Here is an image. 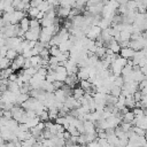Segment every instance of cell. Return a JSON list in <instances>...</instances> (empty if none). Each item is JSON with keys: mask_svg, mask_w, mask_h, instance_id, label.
I'll use <instances>...</instances> for the list:
<instances>
[{"mask_svg": "<svg viewBox=\"0 0 147 147\" xmlns=\"http://www.w3.org/2000/svg\"><path fill=\"white\" fill-rule=\"evenodd\" d=\"M101 32V28L98 26V25H91L90 26V30L87 31V33L85 34V37H87L88 39H95Z\"/></svg>", "mask_w": 147, "mask_h": 147, "instance_id": "6da1fadb", "label": "cell"}, {"mask_svg": "<svg viewBox=\"0 0 147 147\" xmlns=\"http://www.w3.org/2000/svg\"><path fill=\"white\" fill-rule=\"evenodd\" d=\"M133 54H134V51L131 47H124V48L119 49V55L125 59H131L133 56Z\"/></svg>", "mask_w": 147, "mask_h": 147, "instance_id": "7a4b0ae2", "label": "cell"}, {"mask_svg": "<svg viewBox=\"0 0 147 147\" xmlns=\"http://www.w3.org/2000/svg\"><path fill=\"white\" fill-rule=\"evenodd\" d=\"M83 126L85 129V133H90V132H93L95 131V125L92 121H88V119H85L83 122Z\"/></svg>", "mask_w": 147, "mask_h": 147, "instance_id": "3957f363", "label": "cell"}, {"mask_svg": "<svg viewBox=\"0 0 147 147\" xmlns=\"http://www.w3.org/2000/svg\"><path fill=\"white\" fill-rule=\"evenodd\" d=\"M29 21H30L29 16H24V17L18 22L20 28H21L23 31H28V30H29V28H30V25H29Z\"/></svg>", "mask_w": 147, "mask_h": 147, "instance_id": "277c9868", "label": "cell"}, {"mask_svg": "<svg viewBox=\"0 0 147 147\" xmlns=\"http://www.w3.org/2000/svg\"><path fill=\"white\" fill-rule=\"evenodd\" d=\"M134 99H133V96H132V94H129V95H126L125 96V99H124V106L125 107H127L129 109H132L133 107H134Z\"/></svg>", "mask_w": 147, "mask_h": 147, "instance_id": "5b68a950", "label": "cell"}, {"mask_svg": "<svg viewBox=\"0 0 147 147\" xmlns=\"http://www.w3.org/2000/svg\"><path fill=\"white\" fill-rule=\"evenodd\" d=\"M110 24H111V20H110V18L101 17V20H100L99 23H98V26H100L101 30H102V29H106V28L110 26Z\"/></svg>", "mask_w": 147, "mask_h": 147, "instance_id": "8992f818", "label": "cell"}, {"mask_svg": "<svg viewBox=\"0 0 147 147\" xmlns=\"http://www.w3.org/2000/svg\"><path fill=\"white\" fill-rule=\"evenodd\" d=\"M84 94V90L80 87V86H75L74 88H72V96L75 98V99H79L82 95Z\"/></svg>", "mask_w": 147, "mask_h": 147, "instance_id": "52a82bcc", "label": "cell"}, {"mask_svg": "<svg viewBox=\"0 0 147 147\" xmlns=\"http://www.w3.org/2000/svg\"><path fill=\"white\" fill-rule=\"evenodd\" d=\"M39 23H40V26H42V28H45V26H51V25L54 23V20L47 18V17L44 15V17L39 20Z\"/></svg>", "mask_w": 147, "mask_h": 147, "instance_id": "ba28073f", "label": "cell"}, {"mask_svg": "<svg viewBox=\"0 0 147 147\" xmlns=\"http://www.w3.org/2000/svg\"><path fill=\"white\" fill-rule=\"evenodd\" d=\"M108 47L113 51V53H119V49H121V47H119V44L116 41V40H111L110 42H109V45H108Z\"/></svg>", "mask_w": 147, "mask_h": 147, "instance_id": "9c48e42d", "label": "cell"}, {"mask_svg": "<svg viewBox=\"0 0 147 147\" xmlns=\"http://www.w3.org/2000/svg\"><path fill=\"white\" fill-rule=\"evenodd\" d=\"M39 11H40V10H39L37 7H30L29 10L26 11V15H28L30 18H36V16L38 15Z\"/></svg>", "mask_w": 147, "mask_h": 147, "instance_id": "30bf717a", "label": "cell"}, {"mask_svg": "<svg viewBox=\"0 0 147 147\" xmlns=\"http://www.w3.org/2000/svg\"><path fill=\"white\" fill-rule=\"evenodd\" d=\"M134 118V115H133V113H132V110H127L124 115H123V117H122V122H129V123H131V121Z\"/></svg>", "mask_w": 147, "mask_h": 147, "instance_id": "8fae6325", "label": "cell"}, {"mask_svg": "<svg viewBox=\"0 0 147 147\" xmlns=\"http://www.w3.org/2000/svg\"><path fill=\"white\" fill-rule=\"evenodd\" d=\"M146 109H142L140 107H133L132 108V113L134 115V117H139V116H142V115H146Z\"/></svg>", "mask_w": 147, "mask_h": 147, "instance_id": "7c38bea8", "label": "cell"}, {"mask_svg": "<svg viewBox=\"0 0 147 147\" xmlns=\"http://www.w3.org/2000/svg\"><path fill=\"white\" fill-rule=\"evenodd\" d=\"M16 55H17L16 49H14V48H8V49H7V53H6L5 56L11 61V60H14V59L16 57Z\"/></svg>", "mask_w": 147, "mask_h": 147, "instance_id": "4fadbf2b", "label": "cell"}, {"mask_svg": "<svg viewBox=\"0 0 147 147\" xmlns=\"http://www.w3.org/2000/svg\"><path fill=\"white\" fill-rule=\"evenodd\" d=\"M78 84H79V86H80L84 91H87V90L91 88V84H92V83H90L87 79H80Z\"/></svg>", "mask_w": 147, "mask_h": 147, "instance_id": "5bb4252c", "label": "cell"}, {"mask_svg": "<svg viewBox=\"0 0 147 147\" xmlns=\"http://www.w3.org/2000/svg\"><path fill=\"white\" fill-rule=\"evenodd\" d=\"M109 93L114 96H118L121 94V87L119 86H116V85H111V87L109 88Z\"/></svg>", "mask_w": 147, "mask_h": 147, "instance_id": "9a60e30c", "label": "cell"}, {"mask_svg": "<svg viewBox=\"0 0 147 147\" xmlns=\"http://www.w3.org/2000/svg\"><path fill=\"white\" fill-rule=\"evenodd\" d=\"M38 117H39V121H41V122H46V121H48L49 118H48V111H47V108L42 109V110L40 111V114L38 115Z\"/></svg>", "mask_w": 147, "mask_h": 147, "instance_id": "2e32d148", "label": "cell"}, {"mask_svg": "<svg viewBox=\"0 0 147 147\" xmlns=\"http://www.w3.org/2000/svg\"><path fill=\"white\" fill-rule=\"evenodd\" d=\"M130 36H131V32H129V31L125 30V29H123L122 31H119L121 40H130Z\"/></svg>", "mask_w": 147, "mask_h": 147, "instance_id": "e0dca14e", "label": "cell"}, {"mask_svg": "<svg viewBox=\"0 0 147 147\" xmlns=\"http://www.w3.org/2000/svg\"><path fill=\"white\" fill-rule=\"evenodd\" d=\"M48 1L47 0H42L38 6H37V8L40 10V11H44V13H46L47 11V8H48Z\"/></svg>", "mask_w": 147, "mask_h": 147, "instance_id": "ac0fdd59", "label": "cell"}, {"mask_svg": "<svg viewBox=\"0 0 147 147\" xmlns=\"http://www.w3.org/2000/svg\"><path fill=\"white\" fill-rule=\"evenodd\" d=\"M126 8L127 10H137V7H138V3L134 1V0H129L126 3Z\"/></svg>", "mask_w": 147, "mask_h": 147, "instance_id": "d6986e66", "label": "cell"}, {"mask_svg": "<svg viewBox=\"0 0 147 147\" xmlns=\"http://www.w3.org/2000/svg\"><path fill=\"white\" fill-rule=\"evenodd\" d=\"M48 51H49V55H54V56H57V55L61 53V51L57 48V45L51 46V47L48 48Z\"/></svg>", "mask_w": 147, "mask_h": 147, "instance_id": "ffe728a7", "label": "cell"}, {"mask_svg": "<svg viewBox=\"0 0 147 147\" xmlns=\"http://www.w3.org/2000/svg\"><path fill=\"white\" fill-rule=\"evenodd\" d=\"M132 130L134 133H137L138 136H145L146 137V130L139 127V126H136V125H132Z\"/></svg>", "mask_w": 147, "mask_h": 147, "instance_id": "44dd1931", "label": "cell"}, {"mask_svg": "<svg viewBox=\"0 0 147 147\" xmlns=\"http://www.w3.org/2000/svg\"><path fill=\"white\" fill-rule=\"evenodd\" d=\"M38 55H39L41 59H48V57H49V51H48V48L44 47L41 51H39Z\"/></svg>", "mask_w": 147, "mask_h": 147, "instance_id": "7402d4cb", "label": "cell"}, {"mask_svg": "<svg viewBox=\"0 0 147 147\" xmlns=\"http://www.w3.org/2000/svg\"><path fill=\"white\" fill-rule=\"evenodd\" d=\"M24 60H25V59H24V56H23L22 54H17V55H16V57L14 59V61L18 64V67H20V68H22V65H23V63H24Z\"/></svg>", "mask_w": 147, "mask_h": 147, "instance_id": "603a6c76", "label": "cell"}, {"mask_svg": "<svg viewBox=\"0 0 147 147\" xmlns=\"http://www.w3.org/2000/svg\"><path fill=\"white\" fill-rule=\"evenodd\" d=\"M113 84L114 85H116V86H119V87H122L123 86V84H124V80H123V77L119 75V76H116V78H115V80L113 82Z\"/></svg>", "mask_w": 147, "mask_h": 147, "instance_id": "cb8c5ba5", "label": "cell"}, {"mask_svg": "<svg viewBox=\"0 0 147 147\" xmlns=\"http://www.w3.org/2000/svg\"><path fill=\"white\" fill-rule=\"evenodd\" d=\"M67 131H69V133H70L71 136H79V132H78V130L76 129L75 125H70V124H69Z\"/></svg>", "mask_w": 147, "mask_h": 147, "instance_id": "d4e9b609", "label": "cell"}, {"mask_svg": "<svg viewBox=\"0 0 147 147\" xmlns=\"http://www.w3.org/2000/svg\"><path fill=\"white\" fill-rule=\"evenodd\" d=\"M29 25H30V28H37V26H40L39 20H37V18H30V21H29Z\"/></svg>", "mask_w": 147, "mask_h": 147, "instance_id": "484cf974", "label": "cell"}, {"mask_svg": "<svg viewBox=\"0 0 147 147\" xmlns=\"http://www.w3.org/2000/svg\"><path fill=\"white\" fill-rule=\"evenodd\" d=\"M65 77H67V74H60V72H55V79H56V80L64 82Z\"/></svg>", "mask_w": 147, "mask_h": 147, "instance_id": "4316f807", "label": "cell"}, {"mask_svg": "<svg viewBox=\"0 0 147 147\" xmlns=\"http://www.w3.org/2000/svg\"><path fill=\"white\" fill-rule=\"evenodd\" d=\"M59 61H57V57L54 56V55H49L48 57V64H57Z\"/></svg>", "mask_w": 147, "mask_h": 147, "instance_id": "83f0119b", "label": "cell"}, {"mask_svg": "<svg viewBox=\"0 0 147 147\" xmlns=\"http://www.w3.org/2000/svg\"><path fill=\"white\" fill-rule=\"evenodd\" d=\"M25 72H26L28 75H30V76H33V75L37 72V69H36L34 67L31 65V67H29L28 69H25Z\"/></svg>", "mask_w": 147, "mask_h": 147, "instance_id": "f1b7e54d", "label": "cell"}, {"mask_svg": "<svg viewBox=\"0 0 147 147\" xmlns=\"http://www.w3.org/2000/svg\"><path fill=\"white\" fill-rule=\"evenodd\" d=\"M132 96H133L134 101H139V100L141 99V93H140V91H139V90L134 91V92L132 93Z\"/></svg>", "mask_w": 147, "mask_h": 147, "instance_id": "f546056e", "label": "cell"}, {"mask_svg": "<svg viewBox=\"0 0 147 147\" xmlns=\"http://www.w3.org/2000/svg\"><path fill=\"white\" fill-rule=\"evenodd\" d=\"M65 122H67V119H65L64 116H57V117L55 118V122H54V123H57V124H64Z\"/></svg>", "mask_w": 147, "mask_h": 147, "instance_id": "4dcf8cb0", "label": "cell"}, {"mask_svg": "<svg viewBox=\"0 0 147 147\" xmlns=\"http://www.w3.org/2000/svg\"><path fill=\"white\" fill-rule=\"evenodd\" d=\"M53 86H54V90H56V88H61L62 87V85H63V82H61V80H54L53 83Z\"/></svg>", "mask_w": 147, "mask_h": 147, "instance_id": "1f68e13d", "label": "cell"}, {"mask_svg": "<svg viewBox=\"0 0 147 147\" xmlns=\"http://www.w3.org/2000/svg\"><path fill=\"white\" fill-rule=\"evenodd\" d=\"M144 87H147V79H146V78L142 79V80H140V82L138 83V90H141V88H144Z\"/></svg>", "mask_w": 147, "mask_h": 147, "instance_id": "d6a6232c", "label": "cell"}, {"mask_svg": "<svg viewBox=\"0 0 147 147\" xmlns=\"http://www.w3.org/2000/svg\"><path fill=\"white\" fill-rule=\"evenodd\" d=\"M17 77H18V76H17V74H16L15 71H13V72L8 76V80H9V82H16Z\"/></svg>", "mask_w": 147, "mask_h": 147, "instance_id": "836d02e7", "label": "cell"}, {"mask_svg": "<svg viewBox=\"0 0 147 147\" xmlns=\"http://www.w3.org/2000/svg\"><path fill=\"white\" fill-rule=\"evenodd\" d=\"M2 116H3L5 118H7V119H9V118H13V117H11V111H10V110H8V109H3Z\"/></svg>", "mask_w": 147, "mask_h": 147, "instance_id": "e575fe53", "label": "cell"}, {"mask_svg": "<svg viewBox=\"0 0 147 147\" xmlns=\"http://www.w3.org/2000/svg\"><path fill=\"white\" fill-rule=\"evenodd\" d=\"M29 67H31V62H30V57H28V59H25L24 60V63H23V65H22V68L25 70V69H28Z\"/></svg>", "mask_w": 147, "mask_h": 147, "instance_id": "d590c367", "label": "cell"}, {"mask_svg": "<svg viewBox=\"0 0 147 147\" xmlns=\"http://www.w3.org/2000/svg\"><path fill=\"white\" fill-rule=\"evenodd\" d=\"M118 44H119V47H121V48H124V47H129L130 40H121Z\"/></svg>", "mask_w": 147, "mask_h": 147, "instance_id": "8d00e7d4", "label": "cell"}, {"mask_svg": "<svg viewBox=\"0 0 147 147\" xmlns=\"http://www.w3.org/2000/svg\"><path fill=\"white\" fill-rule=\"evenodd\" d=\"M41 1H42V0H30V1H29V3H30V6H31V7H37Z\"/></svg>", "mask_w": 147, "mask_h": 147, "instance_id": "74e56055", "label": "cell"}, {"mask_svg": "<svg viewBox=\"0 0 147 147\" xmlns=\"http://www.w3.org/2000/svg\"><path fill=\"white\" fill-rule=\"evenodd\" d=\"M70 136H71V134L69 133V131H67V130H64V131H63V139H64V140L69 139V138H70Z\"/></svg>", "mask_w": 147, "mask_h": 147, "instance_id": "f35d334b", "label": "cell"}, {"mask_svg": "<svg viewBox=\"0 0 147 147\" xmlns=\"http://www.w3.org/2000/svg\"><path fill=\"white\" fill-rule=\"evenodd\" d=\"M44 15H45V13H44V11H39V13H38V15L36 16V18H37V20H40V18H42V17H44Z\"/></svg>", "mask_w": 147, "mask_h": 147, "instance_id": "ab89813d", "label": "cell"}, {"mask_svg": "<svg viewBox=\"0 0 147 147\" xmlns=\"http://www.w3.org/2000/svg\"><path fill=\"white\" fill-rule=\"evenodd\" d=\"M3 8H5V3L2 0H0V10H3Z\"/></svg>", "mask_w": 147, "mask_h": 147, "instance_id": "60d3db41", "label": "cell"}, {"mask_svg": "<svg viewBox=\"0 0 147 147\" xmlns=\"http://www.w3.org/2000/svg\"><path fill=\"white\" fill-rule=\"evenodd\" d=\"M22 1H23V2H29L30 0H22Z\"/></svg>", "mask_w": 147, "mask_h": 147, "instance_id": "b9f144b4", "label": "cell"}]
</instances>
